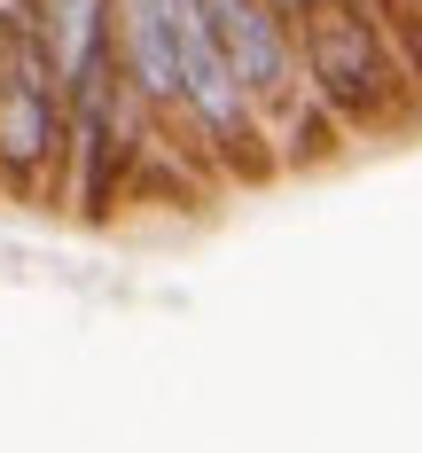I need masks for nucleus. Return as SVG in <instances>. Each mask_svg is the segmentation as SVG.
<instances>
[{"mask_svg": "<svg viewBox=\"0 0 422 453\" xmlns=\"http://www.w3.org/2000/svg\"><path fill=\"white\" fill-rule=\"evenodd\" d=\"M297 55L313 71V87L344 110V118H368L375 102L391 94V55H383V32H375L368 0H305L297 8Z\"/></svg>", "mask_w": 422, "mask_h": 453, "instance_id": "f257e3e1", "label": "nucleus"}, {"mask_svg": "<svg viewBox=\"0 0 422 453\" xmlns=\"http://www.w3.org/2000/svg\"><path fill=\"white\" fill-rule=\"evenodd\" d=\"M157 16H165V40H173V63H180V110L219 149H242L250 141V87L234 79L227 47L211 32V8L203 0H157Z\"/></svg>", "mask_w": 422, "mask_h": 453, "instance_id": "f03ea898", "label": "nucleus"}, {"mask_svg": "<svg viewBox=\"0 0 422 453\" xmlns=\"http://www.w3.org/2000/svg\"><path fill=\"white\" fill-rule=\"evenodd\" d=\"M55 71H47L40 47H16L0 63V165L8 173H32L47 149L63 141V118H55Z\"/></svg>", "mask_w": 422, "mask_h": 453, "instance_id": "7ed1b4c3", "label": "nucleus"}, {"mask_svg": "<svg viewBox=\"0 0 422 453\" xmlns=\"http://www.w3.org/2000/svg\"><path fill=\"white\" fill-rule=\"evenodd\" d=\"M211 8V32H219V47H227L234 79L250 87V102H274L297 71V40H289V24H281L274 0H203Z\"/></svg>", "mask_w": 422, "mask_h": 453, "instance_id": "20e7f679", "label": "nucleus"}, {"mask_svg": "<svg viewBox=\"0 0 422 453\" xmlns=\"http://www.w3.org/2000/svg\"><path fill=\"white\" fill-rule=\"evenodd\" d=\"M40 16V55L63 94H102V63H110V0H32Z\"/></svg>", "mask_w": 422, "mask_h": 453, "instance_id": "39448f33", "label": "nucleus"}, {"mask_svg": "<svg viewBox=\"0 0 422 453\" xmlns=\"http://www.w3.org/2000/svg\"><path fill=\"white\" fill-rule=\"evenodd\" d=\"M274 8H281V16H297V8H305V0H274Z\"/></svg>", "mask_w": 422, "mask_h": 453, "instance_id": "423d86ee", "label": "nucleus"}]
</instances>
